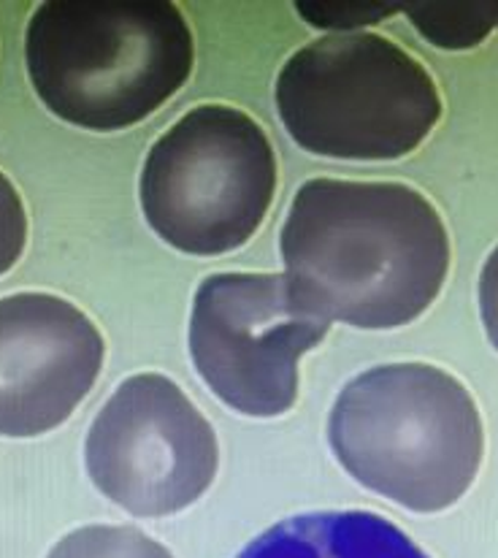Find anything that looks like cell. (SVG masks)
<instances>
[{"instance_id": "30bf717a", "label": "cell", "mask_w": 498, "mask_h": 558, "mask_svg": "<svg viewBox=\"0 0 498 558\" xmlns=\"http://www.w3.org/2000/svg\"><path fill=\"white\" fill-rule=\"evenodd\" d=\"M401 11L439 49H472L498 27V3H412Z\"/></svg>"}, {"instance_id": "9c48e42d", "label": "cell", "mask_w": 498, "mask_h": 558, "mask_svg": "<svg viewBox=\"0 0 498 558\" xmlns=\"http://www.w3.org/2000/svg\"><path fill=\"white\" fill-rule=\"evenodd\" d=\"M239 558H428L385 518L366 510L309 512L255 537Z\"/></svg>"}, {"instance_id": "3957f363", "label": "cell", "mask_w": 498, "mask_h": 558, "mask_svg": "<svg viewBox=\"0 0 498 558\" xmlns=\"http://www.w3.org/2000/svg\"><path fill=\"white\" fill-rule=\"evenodd\" d=\"M328 442L374 494L412 512H441L477 477L485 432L477 401L450 372L388 364L341 388Z\"/></svg>"}, {"instance_id": "8992f818", "label": "cell", "mask_w": 498, "mask_h": 558, "mask_svg": "<svg viewBox=\"0 0 498 558\" xmlns=\"http://www.w3.org/2000/svg\"><path fill=\"white\" fill-rule=\"evenodd\" d=\"M331 331L284 275H211L190 315V355L211 393L250 417H277L299 399V361Z\"/></svg>"}, {"instance_id": "6da1fadb", "label": "cell", "mask_w": 498, "mask_h": 558, "mask_svg": "<svg viewBox=\"0 0 498 558\" xmlns=\"http://www.w3.org/2000/svg\"><path fill=\"white\" fill-rule=\"evenodd\" d=\"M279 250L295 293L317 315L355 328L417 320L450 271L439 211L401 182H304Z\"/></svg>"}, {"instance_id": "5b68a950", "label": "cell", "mask_w": 498, "mask_h": 558, "mask_svg": "<svg viewBox=\"0 0 498 558\" xmlns=\"http://www.w3.org/2000/svg\"><path fill=\"white\" fill-rule=\"evenodd\" d=\"M277 193V155L247 111L222 104L190 109L153 144L138 198L149 228L184 255L244 247Z\"/></svg>"}, {"instance_id": "7c38bea8", "label": "cell", "mask_w": 498, "mask_h": 558, "mask_svg": "<svg viewBox=\"0 0 498 558\" xmlns=\"http://www.w3.org/2000/svg\"><path fill=\"white\" fill-rule=\"evenodd\" d=\"M299 14L309 25L326 27V31H355L361 25H374L382 22L385 16L396 14L404 5L393 3H295Z\"/></svg>"}, {"instance_id": "4fadbf2b", "label": "cell", "mask_w": 498, "mask_h": 558, "mask_svg": "<svg viewBox=\"0 0 498 558\" xmlns=\"http://www.w3.org/2000/svg\"><path fill=\"white\" fill-rule=\"evenodd\" d=\"M27 244V211L9 177L0 171V275L22 258Z\"/></svg>"}, {"instance_id": "5bb4252c", "label": "cell", "mask_w": 498, "mask_h": 558, "mask_svg": "<svg viewBox=\"0 0 498 558\" xmlns=\"http://www.w3.org/2000/svg\"><path fill=\"white\" fill-rule=\"evenodd\" d=\"M479 315L490 344L498 350V247L488 255L479 275Z\"/></svg>"}, {"instance_id": "7a4b0ae2", "label": "cell", "mask_w": 498, "mask_h": 558, "mask_svg": "<svg viewBox=\"0 0 498 558\" xmlns=\"http://www.w3.org/2000/svg\"><path fill=\"white\" fill-rule=\"evenodd\" d=\"M41 104L84 131H122L153 117L195 65L187 16L168 0H49L25 31Z\"/></svg>"}, {"instance_id": "ba28073f", "label": "cell", "mask_w": 498, "mask_h": 558, "mask_svg": "<svg viewBox=\"0 0 498 558\" xmlns=\"http://www.w3.org/2000/svg\"><path fill=\"white\" fill-rule=\"evenodd\" d=\"M95 323L49 293L0 299V437H38L63 426L104 366Z\"/></svg>"}, {"instance_id": "52a82bcc", "label": "cell", "mask_w": 498, "mask_h": 558, "mask_svg": "<svg viewBox=\"0 0 498 558\" xmlns=\"http://www.w3.org/2000/svg\"><path fill=\"white\" fill-rule=\"evenodd\" d=\"M95 488L138 518H163L215 483L220 445L198 407L163 374H133L111 393L84 442Z\"/></svg>"}, {"instance_id": "8fae6325", "label": "cell", "mask_w": 498, "mask_h": 558, "mask_svg": "<svg viewBox=\"0 0 498 558\" xmlns=\"http://www.w3.org/2000/svg\"><path fill=\"white\" fill-rule=\"evenodd\" d=\"M49 558H173L171 550L133 526H84L60 539Z\"/></svg>"}, {"instance_id": "277c9868", "label": "cell", "mask_w": 498, "mask_h": 558, "mask_svg": "<svg viewBox=\"0 0 498 558\" xmlns=\"http://www.w3.org/2000/svg\"><path fill=\"white\" fill-rule=\"evenodd\" d=\"M274 98L293 142L336 160H399L441 120L434 76L374 33H331L301 47L279 71Z\"/></svg>"}]
</instances>
